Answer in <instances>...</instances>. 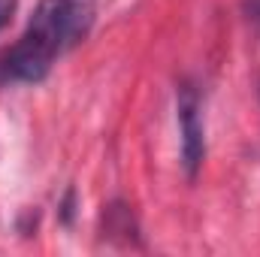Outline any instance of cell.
I'll return each mask as SVG.
<instances>
[{
    "mask_svg": "<svg viewBox=\"0 0 260 257\" xmlns=\"http://www.w3.org/2000/svg\"><path fill=\"white\" fill-rule=\"evenodd\" d=\"M97 18V0H40L27 30L6 52L3 73L18 82L49 76L58 55L82 43Z\"/></svg>",
    "mask_w": 260,
    "mask_h": 257,
    "instance_id": "6da1fadb",
    "label": "cell"
},
{
    "mask_svg": "<svg viewBox=\"0 0 260 257\" xmlns=\"http://www.w3.org/2000/svg\"><path fill=\"white\" fill-rule=\"evenodd\" d=\"M179 130H182V157L188 176H197L203 154H206V136H203V115H200V97L191 85H182L179 91Z\"/></svg>",
    "mask_w": 260,
    "mask_h": 257,
    "instance_id": "7a4b0ae2",
    "label": "cell"
},
{
    "mask_svg": "<svg viewBox=\"0 0 260 257\" xmlns=\"http://www.w3.org/2000/svg\"><path fill=\"white\" fill-rule=\"evenodd\" d=\"M15 6H18V0H0V30L9 24V18H12Z\"/></svg>",
    "mask_w": 260,
    "mask_h": 257,
    "instance_id": "3957f363",
    "label": "cell"
}]
</instances>
